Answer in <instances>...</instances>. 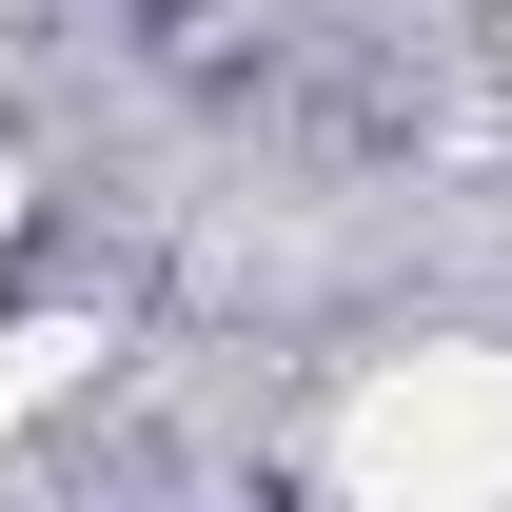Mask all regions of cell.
<instances>
[{
    "label": "cell",
    "mask_w": 512,
    "mask_h": 512,
    "mask_svg": "<svg viewBox=\"0 0 512 512\" xmlns=\"http://www.w3.org/2000/svg\"><path fill=\"white\" fill-rule=\"evenodd\" d=\"M335 473H355V493H414V512L512 493V355H394V375L335 414Z\"/></svg>",
    "instance_id": "6da1fadb"
},
{
    "label": "cell",
    "mask_w": 512,
    "mask_h": 512,
    "mask_svg": "<svg viewBox=\"0 0 512 512\" xmlns=\"http://www.w3.org/2000/svg\"><path fill=\"white\" fill-rule=\"evenodd\" d=\"M60 375H79V335H0V414H40Z\"/></svg>",
    "instance_id": "7a4b0ae2"
},
{
    "label": "cell",
    "mask_w": 512,
    "mask_h": 512,
    "mask_svg": "<svg viewBox=\"0 0 512 512\" xmlns=\"http://www.w3.org/2000/svg\"><path fill=\"white\" fill-rule=\"evenodd\" d=\"M0 217H20V178H0Z\"/></svg>",
    "instance_id": "3957f363"
}]
</instances>
